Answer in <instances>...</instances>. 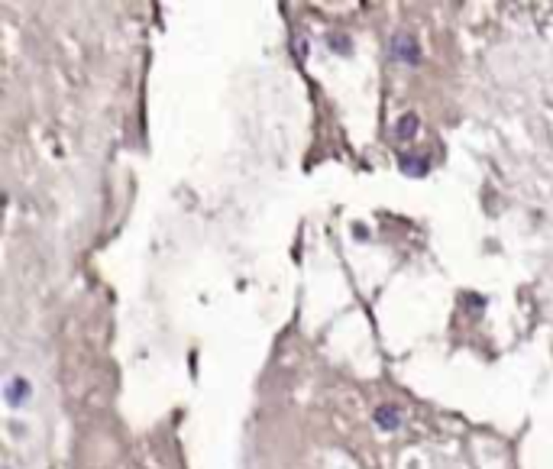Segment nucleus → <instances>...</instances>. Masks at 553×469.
Here are the masks:
<instances>
[{
	"instance_id": "20e7f679",
	"label": "nucleus",
	"mask_w": 553,
	"mask_h": 469,
	"mask_svg": "<svg viewBox=\"0 0 553 469\" xmlns=\"http://www.w3.org/2000/svg\"><path fill=\"white\" fill-rule=\"evenodd\" d=\"M418 117H414V114H404L402 120H398V126H395V133L402 136V140H411V136L418 133Z\"/></svg>"
},
{
	"instance_id": "7ed1b4c3",
	"label": "nucleus",
	"mask_w": 553,
	"mask_h": 469,
	"mask_svg": "<svg viewBox=\"0 0 553 469\" xmlns=\"http://www.w3.org/2000/svg\"><path fill=\"white\" fill-rule=\"evenodd\" d=\"M376 424L385 430H395L402 424V411L395 408V405H382V408H376Z\"/></svg>"
},
{
	"instance_id": "39448f33",
	"label": "nucleus",
	"mask_w": 553,
	"mask_h": 469,
	"mask_svg": "<svg viewBox=\"0 0 553 469\" xmlns=\"http://www.w3.org/2000/svg\"><path fill=\"white\" fill-rule=\"evenodd\" d=\"M402 165H404V172H411V175H421L428 162H424V159H402Z\"/></svg>"
},
{
	"instance_id": "f03ea898",
	"label": "nucleus",
	"mask_w": 553,
	"mask_h": 469,
	"mask_svg": "<svg viewBox=\"0 0 553 469\" xmlns=\"http://www.w3.org/2000/svg\"><path fill=\"white\" fill-rule=\"evenodd\" d=\"M4 395H7V402L13 405V408H20V405L29 398V382H26L23 376H17V379H10L7 382V388H4Z\"/></svg>"
},
{
	"instance_id": "f257e3e1",
	"label": "nucleus",
	"mask_w": 553,
	"mask_h": 469,
	"mask_svg": "<svg viewBox=\"0 0 553 469\" xmlns=\"http://www.w3.org/2000/svg\"><path fill=\"white\" fill-rule=\"evenodd\" d=\"M392 52L398 55L402 62H408V65H414V62L421 59V49H418V42L411 39V36H395L392 42Z\"/></svg>"
}]
</instances>
